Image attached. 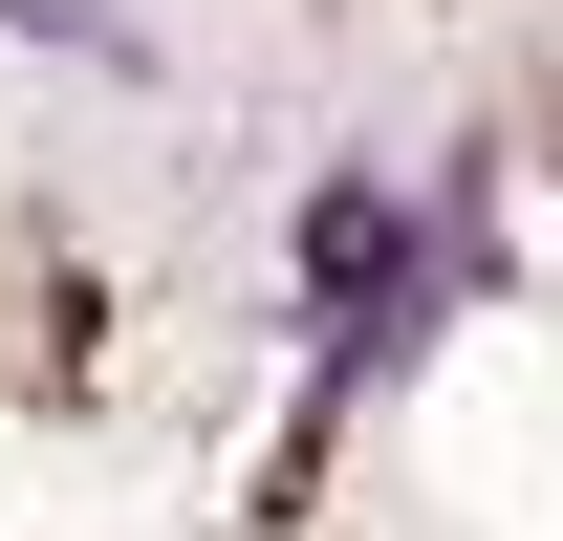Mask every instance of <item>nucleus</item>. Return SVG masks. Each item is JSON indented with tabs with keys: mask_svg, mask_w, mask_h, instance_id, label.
I'll use <instances>...</instances> for the list:
<instances>
[{
	"mask_svg": "<svg viewBox=\"0 0 563 541\" xmlns=\"http://www.w3.org/2000/svg\"><path fill=\"white\" fill-rule=\"evenodd\" d=\"M0 22H22V44H66V66H131V22H109V0H0Z\"/></svg>",
	"mask_w": 563,
	"mask_h": 541,
	"instance_id": "f257e3e1",
	"label": "nucleus"
}]
</instances>
